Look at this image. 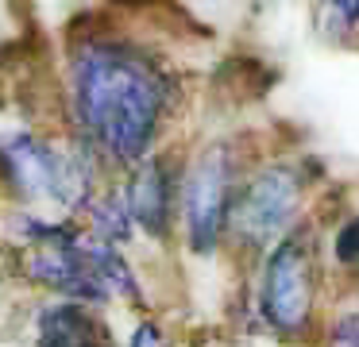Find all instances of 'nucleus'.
Masks as SVG:
<instances>
[{
    "label": "nucleus",
    "mask_w": 359,
    "mask_h": 347,
    "mask_svg": "<svg viewBox=\"0 0 359 347\" xmlns=\"http://www.w3.org/2000/svg\"><path fill=\"white\" fill-rule=\"evenodd\" d=\"M332 347H359V313H344L332 324Z\"/></svg>",
    "instance_id": "nucleus-11"
},
{
    "label": "nucleus",
    "mask_w": 359,
    "mask_h": 347,
    "mask_svg": "<svg viewBox=\"0 0 359 347\" xmlns=\"http://www.w3.org/2000/svg\"><path fill=\"white\" fill-rule=\"evenodd\" d=\"M35 347H120L109 320L89 305L47 301L35 313Z\"/></svg>",
    "instance_id": "nucleus-7"
},
{
    "label": "nucleus",
    "mask_w": 359,
    "mask_h": 347,
    "mask_svg": "<svg viewBox=\"0 0 359 347\" xmlns=\"http://www.w3.org/2000/svg\"><path fill=\"white\" fill-rule=\"evenodd\" d=\"M81 231H86L89 239H101V243H109V247H120V251H124V243H132L135 228H132V216H128V208H124L120 185L97 189V197L86 205V228Z\"/></svg>",
    "instance_id": "nucleus-8"
},
{
    "label": "nucleus",
    "mask_w": 359,
    "mask_h": 347,
    "mask_svg": "<svg viewBox=\"0 0 359 347\" xmlns=\"http://www.w3.org/2000/svg\"><path fill=\"white\" fill-rule=\"evenodd\" d=\"M97 174L101 162L78 139L55 143L35 131H12L0 139V189L27 216L50 220L47 212H86L97 197Z\"/></svg>",
    "instance_id": "nucleus-2"
},
{
    "label": "nucleus",
    "mask_w": 359,
    "mask_h": 347,
    "mask_svg": "<svg viewBox=\"0 0 359 347\" xmlns=\"http://www.w3.org/2000/svg\"><path fill=\"white\" fill-rule=\"evenodd\" d=\"M128 347H166V332L155 320H140L128 332Z\"/></svg>",
    "instance_id": "nucleus-10"
},
{
    "label": "nucleus",
    "mask_w": 359,
    "mask_h": 347,
    "mask_svg": "<svg viewBox=\"0 0 359 347\" xmlns=\"http://www.w3.org/2000/svg\"><path fill=\"white\" fill-rule=\"evenodd\" d=\"M240 185V162L228 143L205 147L186 170L178 185V220L186 231L189 251L212 254L224 243V224Z\"/></svg>",
    "instance_id": "nucleus-5"
},
{
    "label": "nucleus",
    "mask_w": 359,
    "mask_h": 347,
    "mask_svg": "<svg viewBox=\"0 0 359 347\" xmlns=\"http://www.w3.org/2000/svg\"><path fill=\"white\" fill-rule=\"evenodd\" d=\"M70 112L74 139L101 166L132 170L155 154L174 77L151 46L116 27L81 31L70 46Z\"/></svg>",
    "instance_id": "nucleus-1"
},
{
    "label": "nucleus",
    "mask_w": 359,
    "mask_h": 347,
    "mask_svg": "<svg viewBox=\"0 0 359 347\" xmlns=\"http://www.w3.org/2000/svg\"><path fill=\"white\" fill-rule=\"evenodd\" d=\"M332 251H336V262H344V266L359 262V216H351V220H344L340 228H336Z\"/></svg>",
    "instance_id": "nucleus-9"
},
{
    "label": "nucleus",
    "mask_w": 359,
    "mask_h": 347,
    "mask_svg": "<svg viewBox=\"0 0 359 347\" xmlns=\"http://www.w3.org/2000/svg\"><path fill=\"white\" fill-rule=\"evenodd\" d=\"M317 239L305 224H297L286 239L266 251L263 278H259V313L266 328L282 339H305L317 320Z\"/></svg>",
    "instance_id": "nucleus-3"
},
{
    "label": "nucleus",
    "mask_w": 359,
    "mask_h": 347,
    "mask_svg": "<svg viewBox=\"0 0 359 347\" xmlns=\"http://www.w3.org/2000/svg\"><path fill=\"white\" fill-rule=\"evenodd\" d=\"M305 200V174L294 162H266L236 185L228 208L224 239L243 251H271L278 239L297 228V212Z\"/></svg>",
    "instance_id": "nucleus-4"
},
{
    "label": "nucleus",
    "mask_w": 359,
    "mask_h": 347,
    "mask_svg": "<svg viewBox=\"0 0 359 347\" xmlns=\"http://www.w3.org/2000/svg\"><path fill=\"white\" fill-rule=\"evenodd\" d=\"M178 185L182 166L166 154H151L140 166L128 170V182L120 185L124 208L132 216V228L151 239H166L178 220Z\"/></svg>",
    "instance_id": "nucleus-6"
}]
</instances>
